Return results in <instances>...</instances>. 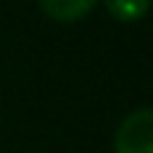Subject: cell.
<instances>
[{"mask_svg":"<svg viewBox=\"0 0 153 153\" xmlns=\"http://www.w3.org/2000/svg\"><path fill=\"white\" fill-rule=\"evenodd\" d=\"M116 153H153V110H132L116 129Z\"/></svg>","mask_w":153,"mask_h":153,"instance_id":"obj_1","label":"cell"},{"mask_svg":"<svg viewBox=\"0 0 153 153\" xmlns=\"http://www.w3.org/2000/svg\"><path fill=\"white\" fill-rule=\"evenodd\" d=\"M94 3L97 0H38L43 13L56 19V22H75V19H81Z\"/></svg>","mask_w":153,"mask_h":153,"instance_id":"obj_2","label":"cell"},{"mask_svg":"<svg viewBox=\"0 0 153 153\" xmlns=\"http://www.w3.org/2000/svg\"><path fill=\"white\" fill-rule=\"evenodd\" d=\"M105 5H108V11H110L116 19H121V22H134V19H140V16L145 13L148 0H105Z\"/></svg>","mask_w":153,"mask_h":153,"instance_id":"obj_3","label":"cell"}]
</instances>
